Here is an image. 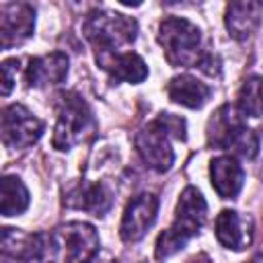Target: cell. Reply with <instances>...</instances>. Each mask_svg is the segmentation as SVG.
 <instances>
[{
    "label": "cell",
    "instance_id": "6da1fadb",
    "mask_svg": "<svg viewBox=\"0 0 263 263\" xmlns=\"http://www.w3.org/2000/svg\"><path fill=\"white\" fill-rule=\"evenodd\" d=\"M205 214H208V203L203 195L195 187L183 189L175 208L173 224L156 238V249H154L156 259H166L177 251H181L199 232V228L205 222Z\"/></svg>",
    "mask_w": 263,
    "mask_h": 263
},
{
    "label": "cell",
    "instance_id": "7a4b0ae2",
    "mask_svg": "<svg viewBox=\"0 0 263 263\" xmlns=\"http://www.w3.org/2000/svg\"><path fill=\"white\" fill-rule=\"evenodd\" d=\"M158 43L171 66H199L203 60L201 31L183 16H168L158 25Z\"/></svg>",
    "mask_w": 263,
    "mask_h": 263
},
{
    "label": "cell",
    "instance_id": "3957f363",
    "mask_svg": "<svg viewBox=\"0 0 263 263\" xmlns=\"http://www.w3.org/2000/svg\"><path fill=\"white\" fill-rule=\"evenodd\" d=\"M92 132H95V117L86 101L74 92L62 95L58 103V119L51 136L53 148L60 152H68L76 144L88 140Z\"/></svg>",
    "mask_w": 263,
    "mask_h": 263
},
{
    "label": "cell",
    "instance_id": "277c9868",
    "mask_svg": "<svg viewBox=\"0 0 263 263\" xmlns=\"http://www.w3.org/2000/svg\"><path fill=\"white\" fill-rule=\"evenodd\" d=\"M84 37L92 43L95 53H113L138 35V23L132 16L113 10H92L82 23Z\"/></svg>",
    "mask_w": 263,
    "mask_h": 263
},
{
    "label": "cell",
    "instance_id": "5b68a950",
    "mask_svg": "<svg viewBox=\"0 0 263 263\" xmlns=\"http://www.w3.org/2000/svg\"><path fill=\"white\" fill-rule=\"evenodd\" d=\"M43 121L18 103L2 109L0 132L4 146L10 150H25L33 146L43 136Z\"/></svg>",
    "mask_w": 263,
    "mask_h": 263
},
{
    "label": "cell",
    "instance_id": "8992f818",
    "mask_svg": "<svg viewBox=\"0 0 263 263\" xmlns=\"http://www.w3.org/2000/svg\"><path fill=\"white\" fill-rule=\"evenodd\" d=\"M58 245L64 249V263H88L101 253V238L86 222H68L55 230Z\"/></svg>",
    "mask_w": 263,
    "mask_h": 263
},
{
    "label": "cell",
    "instance_id": "52a82bcc",
    "mask_svg": "<svg viewBox=\"0 0 263 263\" xmlns=\"http://www.w3.org/2000/svg\"><path fill=\"white\" fill-rule=\"evenodd\" d=\"M136 150L146 162V166L156 173H164L175 162V152L171 148V136L156 123H148L136 134Z\"/></svg>",
    "mask_w": 263,
    "mask_h": 263
},
{
    "label": "cell",
    "instance_id": "ba28073f",
    "mask_svg": "<svg viewBox=\"0 0 263 263\" xmlns=\"http://www.w3.org/2000/svg\"><path fill=\"white\" fill-rule=\"evenodd\" d=\"M35 10L27 2H2L0 4V47L10 49L33 35Z\"/></svg>",
    "mask_w": 263,
    "mask_h": 263
},
{
    "label": "cell",
    "instance_id": "9c48e42d",
    "mask_svg": "<svg viewBox=\"0 0 263 263\" xmlns=\"http://www.w3.org/2000/svg\"><path fill=\"white\" fill-rule=\"evenodd\" d=\"M158 214V197L154 193H140L136 195L123 212L121 224H119V236L125 242L140 240L148 228L154 224Z\"/></svg>",
    "mask_w": 263,
    "mask_h": 263
},
{
    "label": "cell",
    "instance_id": "30bf717a",
    "mask_svg": "<svg viewBox=\"0 0 263 263\" xmlns=\"http://www.w3.org/2000/svg\"><path fill=\"white\" fill-rule=\"evenodd\" d=\"M214 232L220 245L232 251H242L253 240V220L236 210H222L216 218Z\"/></svg>",
    "mask_w": 263,
    "mask_h": 263
},
{
    "label": "cell",
    "instance_id": "8fae6325",
    "mask_svg": "<svg viewBox=\"0 0 263 263\" xmlns=\"http://www.w3.org/2000/svg\"><path fill=\"white\" fill-rule=\"evenodd\" d=\"M97 64L119 82L140 84L148 76L146 62L134 51H113V53H97Z\"/></svg>",
    "mask_w": 263,
    "mask_h": 263
},
{
    "label": "cell",
    "instance_id": "7c38bea8",
    "mask_svg": "<svg viewBox=\"0 0 263 263\" xmlns=\"http://www.w3.org/2000/svg\"><path fill=\"white\" fill-rule=\"evenodd\" d=\"M68 55L64 51H51L39 58H33L27 66V82L33 88H47L62 84L68 76Z\"/></svg>",
    "mask_w": 263,
    "mask_h": 263
},
{
    "label": "cell",
    "instance_id": "4fadbf2b",
    "mask_svg": "<svg viewBox=\"0 0 263 263\" xmlns=\"http://www.w3.org/2000/svg\"><path fill=\"white\" fill-rule=\"evenodd\" d=\"M261 16H263V2H257V0L230 2L224 14V25L230 37L245 41L259 29Z\"/></svg>",
    "mask_w": 263,
    "mask_h": 263
},
{
    "label": "cell",
    "instance_id": "5bb4252c",
    "mask_svg": "<svg viewBox=\"0 0 263 263\" xmlns=\"http://www.w3.org/2000/svg\"><path fill=\"white\" fill-rule=\"evenodd\" d=\"M210 179L222 199H232L242 189L245 171L234 156H216L210 162Z\"/></svg>",
    "mask_w": 263,
    "mask_h": 263
},
{
    "label": "cell",
    "instance_id": "9a60e30c",
    "mask_svg": "<svg viewBox=\"0 0 263 263\" xmlns=\"http://www.w3.org/2000/svg\"><path fill=\"white\" fill-rule=\"evenodd\" d=\"M60 245L55 234H47V232H37V234H29V236H21L18 238V247L6 251L4 255H14L21 259V263H55Z\"/></svg>",
    "mask_w": 263,
    "mask_h": 263
},
{
    "label": "cell",
    "instance_id": "2e32d148",
    "mask_svg": "<svg viewBox=\"0 0 263 263\" xmlns=\"http://www.w3.org/2000/svg\"><path fill=\"white\" fill-rule=\"evenodd\" d=\"M68 205L84 210L92 216H105L113 203V191L109 189L107 183H82L80 187H76L68 197H66Z\"/></svg>",
    "mask_w": 263,
    "mask_h": 263
},
{
    "label": "cell",
    "instance_id": "e0dca14e",
    "mask_svg": "<svg viewBox=\"0 0 263 263\" xmlns=\"http://www.w3.org/2000/svg\"><path fill=\"white\" fill-rule=\"evenodd\" d=\"M166 95L177 105H183V107H189V109H201L208 103L212 90L205 82L197 80L195 76L181 74V76H173L168 80Z\"/></svg>",
    "mask_w": 263,
    "mask_h": 263
},
{
    "label": "cell",
    "instance_id": "ac0fdd59",
    "mask_svg": "<svg viewBox=\"0 0 263 263\" xmlns=\"http://www.w3.org/2000/svg\"><path fill=\"white\" fill-rule=\"evenodd\" d=\"M245 125L242 123V113L236 109V107H230V105H222L214 117L210 119L208 123V142L216 148H224L228 146L230 138L234 136V132Z\"/></svg>",
    "mask_w": 263,
    "mask_h": 263
},
{
    "label": "cell",
    "instance_id": "d6986e66",
    "mask_svg": "<svg viewBox=\"0 0 263 263\" xmlns=\"http://www.w3.org/2000/svg\"><path fill=\"white\" fill-rule=\"evenodd\" d=\"M29 208V191L16 175H4L0 181V214L18 216Z\"/></svg>",
    "mask_w": 263,
    "mask_h": 263
},
{
    "label": "cell",
    "instance_id": "ffe728a7",
    "mask_svg": "<svg viewBox=\"0 0 263 263\" xmlns=\"http://www.w3.org/2000/svg\"><path fill=\"white\" fill-rule=\"evenodd\" d=\"M238 111L249 117L263 115V76H249L238 88Z\"/></svg>",
    "mask_w": 263,
    "mask_h": 263
},
{
    "label": "cell",
    "instance_id": "44dd1931",
    "mask_svg": "<svg viewBox=\"0 0 263 263\" xmlns=\"http://www.w3.org/2000/svg\"><path fill=\"white\" fill-rule=\"evenodd\" d=\"M226 150H232L234 154L242 156V158H255L259 152V140L257 134L253 129H249L247 125H240L236 129V134L230 138Z\"/></svg>",
    "mask_w": 263,
    "mask_h": 263
},
{
    "label": "cell",
    "instance_id": "7402d4cb",
    "mask_svg": "<svg viewBox=\"0 0 263 263\" xmlns=\"http://www.w3.org/2000/svg\"><path fill=\"white\" fill-rule=\"evenodd\" d=\"M171 138H177V140H185V132H187V125H185V119L179 117V115H173V113H160L156 119H154Z\"/></svg>",
    "mask_w": 263,
    "mask_h": 263
},
{
    "label": "cell",
    "instance_id": "603a6c76",
    "mask_svg": "<svg viewBox=\"0 0 263 263\" xmlns=\"http://www.w3.org/2000/svg\"><path fill=\"white\" fill-rule=\"evenodd\" d=\"M0 70H2V95L6 97V95H10V90H12L14 82H16L18 60H16V58H8V60H4L2 66H0Z\"/></svg>",
    "mask_w": 263,
    "mask_h": 263
},
{
    "label": "cell",
    "instance_id": "cb8c5ba5",
    "mask_svg": "<svg viewBox=\"0 0 263 263\" xmlns=\"http://www.w3.org/2000/svg\"><path fill=\"white\" fill-rule=\"evenodd\" d=\"M88 263H117L113 257H109V255H103V253H99L92 261H88Z\"/></svg>",
    "mask_w": 263,
    "mask_h": 263
},
{
    "label": "cell",
    "instance_id": "d4e9b609",
    "mask_svg": "<svg viewBox=\"0 0 263 263\" xmlns=\"http://www.w3.org/2000/svg\"><path fill=\"white\" fill-rule=\"evenodd\" d=\"M187 263H212V261H210V259H208L205 255H197V257H193V259H189Z\"/></svg>",
    "mask_w": 263,
    "mask_h": 263
},
{
    "label": "cell",
    "instance_id": "484cf974",
    "mask_svg": "<svg viewBox=\"0 0 263 263\" xmlns=\"http://www.w3.org/2000/svg\"><path fill=\"white\" fill-rule=\"evenodd\" d=\"M251 263H263V251H261V253H257V255L253 257V261H251Z\"/></svg>",
    "mask_w": 263,
    "mask_h": 263
}]
</instances>
